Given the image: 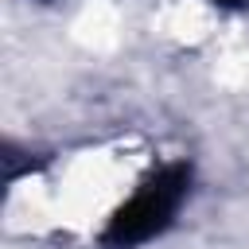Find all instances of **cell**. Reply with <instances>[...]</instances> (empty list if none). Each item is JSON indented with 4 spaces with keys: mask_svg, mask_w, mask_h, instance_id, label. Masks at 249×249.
<instances>
[{
    "mask_svg": "<svg viewBox=\"0 0 249 249\" xmlns=\"http://www.w3.org/2000/svg\"><path fill=\"white\" fill-rule=\"evenodd\" d=\"M187 187H191V167L187 163H167V167L152 171L136 187V195L109 218V226L101 233V245L105 249H132V245L163 233L171 226Z\"/></svg>",
    "mask_w": 249,
    "mask_h": 249,
    "instance_id": "1",
    "label": "cell"
},
{
    "mask_svg": "<svg viewBox=\"0 0 249 249\" xmlns=\"http://www.w3.org/2000/svg\"><path fill=\"white\" fill-rule=\"evenodd\" d=\"M214 4H222V8H237V4H245V0H214Z\"/></svg>",
    "mask_w": 249,
    "mask_h": 249,
    "instance_id": "2",
    "label": "cell"
}]
</instances>
